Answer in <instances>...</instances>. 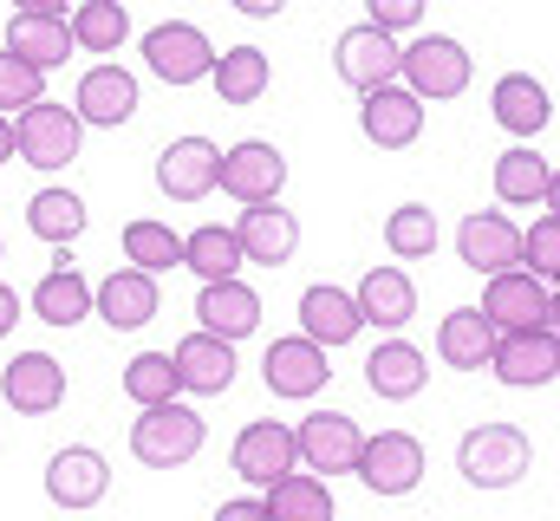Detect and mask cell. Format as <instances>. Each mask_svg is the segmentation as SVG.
Wrapping results in <instances>:
<instances>
[{
	"label": "cell",
	"mask_w": 560,
	"mask_h": 521,
	"mask_svg": "<svg viewBox=\"0 0 560 521\" xmlns=\"http://www.w3.org/2000/svg\"><path fill=\"white\" fill-rule=\"evenodd\" d=\"M13 13H66V0H13Z\"/></svg>",
	"instance_id": "cell-46"
},
{
	"label": "cell",
	"mask_w": 560,
	"mask_h": 521,
	"mask_svg": "<svg viewBox=\"0 0 560 521\" xmlns=\"http://www.w3.org/2000/svg\"><path fill=\"white\" fill-rule=\"evenodd\" d=\"M105 489H112V470H105V456L85 450V443H72V450H59V456L46 463V496H52L59 509H98Z\"/></svg>",
	"instance_id": "cell-20"
},
{
	"label": "cell",
	"mask_w": 560,
	"mask_h": 521,
	"mask_svg": "<svg viewBox=\"0 0 560 521\" xmlns=\"http://www.w3.org/2000/svg\"><path fill=\"white\" fill-rule=\"evenodd\" d=\"M469 79H476V66H469V46L463 39H450V33H423L405 46V85L418 92L423 105L436 99H463L469 92Z\"/></svg>",
	"instance_id": "cell-4"
},
{
	"label": "cell",
	"mask_w": 560,
	"mask_h": 521,
	"mask_svg": "<svg viewBox=\"0 0 560 521\" xmlns=\"http://www.w3.org/2000/svg\"><path fill=\"white\" fill-rule=\"evenodd\" d=\"M365 385L378 391L385 404H405V397H418L423 385H430V366H423V352L411 346V339H378L372 346V359H365Z\"/></svg>",
	"instance_id": "cell-27"
},
{
	"label": "cell",
	"mask_w": 560,
	"mask_h": 521,
	"mask_svg": "<svg viewBox=\"0 0 560 521\" xmlns=\"http://www.w3.org/2000/svg\"><path fill=\"white\" fill-rule=\"evenodd\" d=\"M385 248H392L398 260L436 255V209H423V202H405V209H392V216H385Z\"/></svg>",
	"instance_id": "cell-38"
},
{
	"label": "cell",
	"mask_w": 560,
	"mask_h": 521,
	"mask_svg": "<svg viewBox=\"0 0 560 521\" xmlns=\"http://www.w3.org/2000/svg\"><path fill=\"white\" fill-rule=\"evenodd\" d=\"M235 235H242L248 260H261V267H287L300 255V222H293V209H280V196L275 202H242Z\"/></svg>",
	"instance_id": "cell-22"
},
{
	"label": "cell",
	"mask_w": 560,
	"mask_h": 521,
	"mask_svg": "<svg viewBox=\"0 0 560 521\" xmlns=\"http://www.w3.org/2000/svg\"><path fill=\"white\" fill-rule=\"evenodd\" d=\"M143 66H150L163 85H202V79L215 72V46H209L202 26H189V20H163V26L143 33Z\"/></svg>",
	"instance_id": "cell-6"
},
{
	"label": "cell",
	"mask_w": 560,
	"mask_h": 521,
	"mask_svg": "<svg viewBox=\"0 0 560 521\" xmlns=\"http://www.w3.org/2000/svg\"><path fill=\"white\" fill-rule=\"evenodd\" d=\"M125 33H131L125 0H79V7H72V39H79V53H118Z\"/></svg>",
	"instance_id": "cell-36"
},
{
	"label": "cell",
	"mask_w": 560,
	"mask_h": 521,
	"mask_svg": "<svg viewBox=\"0 0 560 521\" xmlns=\"http://www.w3.org/2000/svg\"><path fill=\"white\" fill-rule=\"evenodd\" d=\"M209 443V424L183 404V397H163V404H143V417L131 424V456L143 470H183L196 463Z\"/></svg>",
	"instance_id": "cell-1"
},
{
	"label": "cell",
	"mask_w": 560,
	"mask_h": 521,
	"mask_svg": "<svg viewBox=\"0 0 560 521\" xmlns=\"http://www.w3.org/2000/svg\"><path fill=\"white\" fill-rule=\"evenodd\" d=\"M482 313H489V326H495V333L548 326V313H555V287H548L541 274H528V267H502V274H489Z\"/></svg>",
	"instance_id": "cell-9"
},
{
	"label": "cell",
	"mask_w": 560,
	"mask_h": 521,
	"mask_svg": "<svg viewBox=\"0 0 560 521\" xmlns=\"http://www.w3.org/2000/svg\"><path fill=\"white\" fill-rule=\"evenodd\" d=\"M287 470H300V437H293L287 424H275V417H255V424L235 437V476H242L248 489H268Z\"/></svg>",
	"instance_id": "cell-14"
},
{
	"label": "cell",
	"mask_w": 560,
	"mask_h": 521,
	"mask_svg": "<svg viewBox=\"0 0 560 521\" xmlns=\"http://www.w3.org/2000/svg\"><path fill=\"white\" fill-rule=\"evenodd\" d=\"M332 66H339V79L352 92H378V85L405 79V46H398V33H385L378 20H365V26H346L339 33Z\"/></svg>",
	"instance_id": "cell-5"
},
{
	"label": "cell",
	"mask_w": 560,
	"mask_h": 521,
	"mask_svg": "<svg viewBox=\"0 0 560 521\" xmlns=\"http://www.w3.org/2000/svg\"><path fill=\"white\" fill-rule=\"evenodd\" d=\"M0 397L20 410V417H52L66 404V366L52 352H13L0 366Z\"/></svg>",
	"instance_id": "cell-12"
},
{
	"label": "cell",
	"mask_w": 560,
	"mask_h": 521,
	"mask_svg": "<svg viewBox=\"0 0 560 521\" xmlns=\"http://www.w3.org/2000/svg\"><path fill=\"white\" fill-rule=\"evenodd\" d=\"M359 326H365L359 293H346V287H332V280H319V287H306V293H300V333H306V339H319L326 352L352 346V339H359Z\"/></svg>",
	"instance_id": "cell-19"
},
{
	"label": "cell",
	"mask_w": 560,
	"mask_h": 521,
	"mask_svg": "<svg viewBox=\"0 0 560 521\" xmlns=\"http://www.w3.org/2000/svg\"><path fill=\"white\" fill-rule=\"evenodd\" d=\"M489 112L509 137H541L548 118H555V99H548V85L535 72H502L495 92H489Z\"/></svg>",
	"instance_id": "cell-25"
},
{
	"label": "cell",
	"mask_w": 560,
	"mask_h": 521,
	"mask_svg": "<svg viewBox=\"0 0 560 521\" xmlns=\"http://www.w3.org/2000/svg\"><path fill=\"white\" fill-rule=\"evenodd\" d=\"M26 229L39 235V242H52V248H72L79 242V229H85V196L79 189H39L33 202H26Z\"/></svg>",
	"instance_id": "cell-35"
},
{
	"label": "cell",
	"mask_w": 560,
	"mask_h": 521,
	"mask_svg": "<svg viewBox=\"0 0 560 521\" xmlns=\"http://www.w3.org/2000/svg\"><path fill=\"white\" fill-rule=\"evenodd\" d=\"M13 326H20V293H13V287L0 280V339H7Z\"/></svg>",
	"instance_id": "cell-44"
},
{
	"label": "cell",
	"mask_w": 560,
	"mask_h": 521,
	"mask_svg": "<svg viewBox=\"0 0 560 521\" xmlns=\"http://www.w3.org/2000/svg\"><path fill=\"white\" fill-rule=\"evenodd\" d=\"M125 260H138L150 274L183 267V235L163 229V222H150V216H138V222H125Z\"/></svg>",
	"instance_id": "cell-39"
},
{
	"label": "cell",
	"mask_w": 560,
	"mask_h": 521,
	"mask_svg": "<svg viewBox=\"0 0 560 521\" xmlns=\"http://www.w3.org/2000/svg\"><path fill=\"white\" fill-rule=\"evenodd\" d=\"M196 320H202L209 333H222V339H248V333L261 326V293H255L242 274H229V280H202V293H196Z\"/></svg>",
	"instance_id": "cell-23"
},
{
	"label": "cell",
	"mask_w": 560,
	"mask_h": 521,
	"mask_svg": "<svg viewBox=\"0 0 560 521\" xmlns=\"http://www.w3.org/2000/svg\"><path fill=\"white\" fill-rule=\"evenodd\" d=\"M541 202H548V209H555V216H560V170H555V176H548V196H541Z\"/></svg>",
	"instance_id": "cell-48"
},
{
	"label": "cell",
	"mask_w": 560,
	"mask_h": 521,
	"mask_svg": "<svg viewBox=\"0 0 560 521\" xmlns=\"http://www.w3.org/2000/svg\"><path fill=\"white\" fill-rule=\"evenodd\" d=\"M222 189L235 202H275L280 189H287V157H280L275 143H261V137L229 143L222 150Z\"/></svg>",
	"instance_id": "cell-17"
},
{
	"label": "cell",
	"mask_w": 560,
	"mask_h": 521,
	"mask_svg": "<svg viewBox=\"0 0 560 521\" xmlns=\"http://www.w3.org/2000/svg\"><path fill=\"white\" fill-rule=\"evenodd\" d=\"M0 163H13V112H0Z\"/></svg>",
	"instance_id": "cell-47"
},
{
	"label": "cell",
	"mask_w": 560,
	"mask_h": 521,
	"mask_svg": "<svg viewBox=\"0 0 560 521\" xmlns=\"http://www.w3.org/2000/svg\"><path fill=\"white\" fill-rule=\"evenodd\" d=\"M72 112H79L85 125H98V130L131 125V118H138V79H131L125 66H92V72L79 79Z\"/></svg>",
	"instance_id": "cell-21"
},
{
	"label": "cell",
	"mask_w": 560,
	"mask_h": 521,
	"mask_svg": "<svg viewBox=\"0 0 560 521\" xmlns=\"http://www.w3.org/2000/svg\"><path fill=\"white\" fill-rule=\"evenodd\" d=\"M293 437H300V470H313V476H346L365 443V430L346 410H313V417H300Z\"/></svg>",
	"instance_id": "cell-13"
},
{
	"label": "cell",
	"mask_w": 560,
	"mask_h": 521,
	"mask_svg": "<svg viewBox=\"0 0 560 521\" xmlns=\"http://www.w3.org/2000/svg\"><path fill=\"white\" fill-rule=\"evenodd\" d=\"M261 496H268V521H332V489L313 470H287Z\"/></svg>",
	"instance_id": "cell-32"
},
{
	"label": "cell",
	"mask_w": 560,
	"mask_h": 521,
	"mask_svg": "<svg viewBox=\"0 0 560 521\" xmlns=\"http://www.w3.org/2000/svg\"><path fill=\"white\" fill-rule=\"evenodd\" d=\"M0 255H7V242H0Z\"/></svg>",
	"instance_id": "cell-50"
},
{
	"label": "cell",
	"mask_w": 560,
	"mask_h": 521,
	"mask_svg": "<svg viewBox=\"0 0 560 521\" xmlns=\"http://www.w3.org/2000/svg\"><path fill=\"white\" fill-rule=\"evenodd\" d=\"M495 326H489V313L482 306H456V313H443L436 320V359L450 366V372H482L489 359H495Z\"/></svg>",
	"instance_id": "cell-24"
},
{
	"label": "cell",
	"mask_w": 560,
	"mask_h": 521,
	"mask_svg": "<svg viewBox=\"0 0 560 521\" xmlns=\"http://www.w3.org/2000/svg\"><path fill=\"white\" fill-rule=\"evenodd\" d=\"M79 150H85V118H79L72 105L39 99V105L20 112V125H13V157H20V163H33V170H66Z\"/></svg>",
	"instance_id": "cell-3"
},
{
	"label": "cell",
	"mask_w": 560,
	"mask_h": 521,
	"mask_svg": "<svg viewBox=\"0 0 560 521\" xmlns=\"http://www.w3.org/2000/svg\"><path fill=\"white\" fill-rule=\"evenodd\" d=\"M489 372H495L502 385H515V391L555 385V379H560V333H555V326H522V333H502V339H495Z\"/></svg>",
	"instance_id": "cell-8"
},
{
	"label": "cell",
	"mask_w": 560,
	"mask_h": 521,
	"mask_svg": "<svg viewBox=\"0 0 560 521\" xmlns=\"http://www.w3.org/2000/svg\"><path fill=\"white\" fill-rule=\"evenodd\" d=\"M176 372H183V391H196V397H215V391L235 385V339H222V333H189L183 346H176Z\"/></svg>",
	"instance_id": "cell-26"
},
{
	"label": "cell",
	"mask_w": 560,
	"mask_h": 521,
	"mask_svg": "<svg viewBox=\"0 0 560 521\" xmlns=\"http://www.w3.org/2000/svg\"><path fill=\"white\" fill-rule=\"evenodd\" d=\"M261 379H268L275 397H319L326 379H332V359H326V346H319V339L293 333V339H275V346H268Z\"/></svg>",
	"instance_id": "cell-15"
},
{
	"label": "cell",
	"mask_w": 560,
	"mask_h": 521,
	"mask_svg": "<svg viewBox=\"0 0 560 521\" xmlns=\"http://www.w3.org/2000/svg\"><path fill=\"white\" fill-rule=\"evenodd\" d=\"M548 326L560 333V280H555V313H548Z\"/></svg>",
	"instance_id": "cell-49"
},
{
	"label": "cell",
	"mask_w": 560,
	"mask_h": 521,
	"mask_svg": "<svg viewBox=\"0 0 560 521\" xmlns=\"http://www.w3.org/2000/svg\"><path fill=\"white\" fill-rule=\"evenodd\" d=\"M522 267H528V274H541L548 287L560 280V216H555V209H548L535 229H522Z\"/></svg>",
	"instance_id": "cell-41"
},
{
	"label": "cell",
	"mask_w": 560,
	"mask_h": 521,
	"mask_svg": "<svg viewBox=\"0 0 560 521\" xmlns=\"http://www.w3.org/2000/svg\"><path fill=\"white\" fill-rule=\"evenodd\" d=\"M222 521H268V496H235V502H222Z\"/></svg>",
	"instance_id": "cell-43"
},
{
	"label": "cell",
	"mask_w": 560,
	"mask_h": 521,
	"mask_svg": "<svg viewBox=\"0 0 560 521\" xmlns=\"http://www.w3.org/2000/svg\"><path fill=\"white\" fill-rule=\"evenodd\" d=\"M92 313L105 320V326H118V333H138L156 320V274L150 267H118V274H105L98 287H92Z\"/></svg>",
	"instance_id": "cell-18"
},
{
	"label": "cell",
	"mask_w": 560,
	"mask_h": 521,
	"mask_svg": "<svg viewBox=\"0 0 560 521\" xmlns=\"http://www.w3.org/2000/svg\"><path fill=\"white\" fill-rule=\"evenodd\" d=\"M46 99V72L33 59H20L13 46H0V112H26Z\"/></svg>",
	"instance_id": "cell-40"
},
{
	"label": "cell",
	"mask_w": 560,
	"mask_h": 521,
	"mask_svg": "<svg viewBox=\"0 0 560 521\" xmlns=\"http://www.w3.org/2000/svg\"><path fill=\"white\" fill-rule=\"evenodd\" d=\"M156 189H163L170 202H202V196H215V189H222V150H215L209 137H176V143H163V157H156Z\"/></svg>",
	"instance_id": "cell-10"
},
{
	"label": "cell",
	"mask_w": 560,
	"mask_h": 521,
	"mask_svg": "<svg viewBox=\"0 0 560 521\" xmlns=\"http://www.w3.org/2000/svg\"><path fill=\"white\" fill-rule=\"evenodd\" d=\"M456 470L469 489H515L528 470H535V443L528 430L515 424H476L463 443H456Z\"/></svg>",
	"instance_id": "cell-2"
},
{
	"label": "cell",
	"mask_w": 560,
	"mask_h": 521,
	"mask_svg": "<svg viewBox=\"0 0 560 521\" xmlns=\"http://www.w3.org/2000/svg\"><path fill=\"white\" fill-rule=\"evenodd\" d=\"M92 313V280L72 267V260H59V267H46L39 274V287H33V320H46V326H79Z\"/></svg>",
	"instance_id": "cell-30"
},
{
	"label": "cell",
	"mask_w": 560,
	"mask_h": 521,
	"mask_svg": "<svg viewBox=\"0 0 560 521\" xmlns=\"http://www.w3.org/2000/svg\"><path fill=\"white\" fill-rule=\"evenodd\" d=\"M7 46L20 53V59H33L39 72H52V66H66L72 59V20L66 13H13L7 20Z\"/></svg>",
	"instance_id": "cell-29"
},
{
	"label": "cell",
	"mask_w": 560,
	"mask_h": 521,
	"mask_svg": "<svg viewBox=\"0 0 560 521\" xmlns=\"http://www.w3.org/2000/svg\"><path fill=\"white\" fill-rule=\"evenodd\" d=\"M352 476H359L372 496H411V489L423 483V443L411 437V430H378V437L359 443Z\"/></svg>",
	"instance_id": "cell-7"
},
{
	"label": "cell",
	"mask_w": 560,
	"mask_h": 521,
	"mask_svg": "<svg viewBox=\"0 0 560 521\" xmlns=\"http://www.w3.org/2000/svg\"><path fill=\"white\" fill-rule=\"evenodd\" d=\"M229 7H235V13H248V20H275L287 0H229Z\"/></svg>",
	"instance_id": "cell-45"
},
{
	"label": "cell",
	"mask_w": 560,
	"mask_h": 521,
	"mask_svg": "<svg viewBox=\"0 0 560 521\" xmlns=\"http://www.w3.org/2000/svg\"><path fill=\"white\" fill-rule=\"evenodd\" d=\"M548 157L541 150H528V143H515V150H502L495 157V202L502 209H535L541 196H548Z\"/></svg>",
	"instance_id": "cell-31"
},
{
	"label": "cell",
	"mask_w": 560,
	"mask_h": 521,
	"mask_svg": "<svg viewBox=\"0 0 560 521\" xmlns=\"http://www.w3.org/2000/svg\"><path fill=\"white\" fill-rule=\"evenodd\" d=\"M359 313H365V326H378V333H398V326H411V313H418V287H411V274L405 267H372L365 280H359Z\"/></svg>",
	"instance_id": "cell-28"
},
{
	"label": "cell",
	"mask_w": 560,
	"mask_h": 521,
	"mask_svg": "<svg viewBox=\"0 0 560 521\" xmlns=\"http://www.w3.org/2000/svg\"><path fill=\"white\" fill-rule=\"evenodd\" d=\"M183 391V372H176V352H138L131 366H125V397L131 404H163V397H176Z\"/></svg>",
	"instance_id": "cell-37"
},
{
	"label": "cell",
	"mask_w": 560,
	"mask_h": 521,
	"mask_svg": "<svg viewBox=\"0 0 560 521\" xmlns=\"http://www.w3.org/2000/svg\"><path fill=\"white\" fill-rule=\"evenodd\" d=\"M365 13H372L385 33H405V26L423 20V0H365Z\"/></svg>",
	"instance_id": "cell-42"
},
{
	"label": "cell",
	"mask_w": 560,
	"mask_h": 521,
	"mask_svg": "<svg viewBox=\"0 0 560 521\" xmlns=\"http://www.w3.org/2000/svg\"><path fill=\"white\" fill-rule=\"evenodd\" d=\"M456 255H463V267H476L482 280L502 274V267H522V229H515V216H502V209H476V216H463V229H456Z\"/></svg>",
	"instance_id": "cell-16"
},
{
	"label": "cell",
	"mask_w": 560,
	"mask_h": 521,
	"mask_svg": "<svg viewBox=\"0 0 560 521\" xmlns=\"http://www.w3.org/2000/svg\"><path fill=\"white\" fill-rule=\"evenodd\" d=\"M365 105H359V130L378 143V150H411L423 137V99L405 85V79H392V85H378V92H359Z\"/></svg>",
	"instance_id": "cell-11"
},
{
	"label": "cell",
	"mask_w": 560,
	"mask_h": 521,
	"mask_svg": "<svg viewBox=\"0 0 560 521\" xmlns=\"http://www.w3.org/2000/svg\"><path fill=\"white\" fill-rule=\"evenodd\" d=\"M209 85H215L222 105H255V99L268 92V53H261V46H229V53H215Z\"/></svg>",
	"instance_id": "cell-34"
},
{
	"label": "cell",
	"mask_w": 560,
	"mask_h": 521,
	"mask_svg": "<svg viewBox=\"0 0 560 521\" xmlns=\"http://www.w3.org/2000/svg\"><path fill=\"white\" fill-rule=\"evenodd\" d=\"M242 235L235 229H222V222H202V229H189L183 235V267L196 274V280H229V274H242Z\"/></svg>",
	"instance_id": "cell-33"
}]
</instances>
